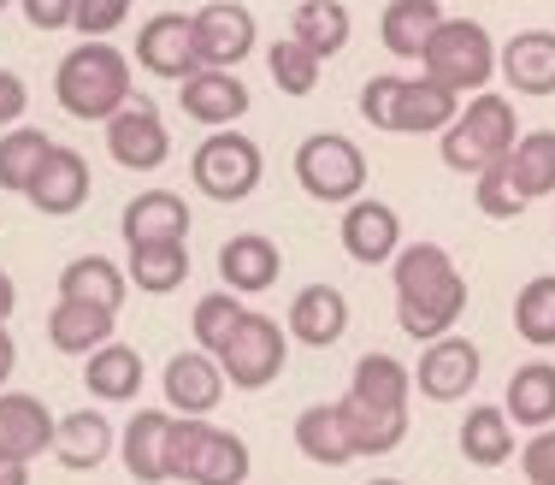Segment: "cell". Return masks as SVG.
<instances>
[{
	"mask_svg": "<svg viewBox=\"0 0 555 485\" xmlns=\"http://www.w3.org/2000/svg\"><path fill=\"white\" fill-rule=\"evenodd\" d=\"M390 291H396V326L414 344L455 332L467 314V279L443 243H402L390 260Z\"/></svg>",
	"mask_w": 555,
	"mask_h": 485,
	"instance_id": "obj_1",
	"label": "cell"
},
{
	"mask_svg": "<svg viewBox=\"0 0 555 485\" xmlns=\"http://www.w3.org/2000/svg\"><path fill=\"white\" fill-rule=\"evenodd\" d=\"M130 95H137V77H130V60L113 42H77L54 65V101L65 119L107 125Z\"/></svg>",
	"mask_w": 555,
	"mask_h": 485,
	"instance_id": "obj_2",
	"label": "cell"
},
{
	"mask_svg": "<svg viewBox=\"0 0 555 485\" xmlns=\"http://www.w3.org/2000/svg\"><path fill=\"white\" fill-rule=\"evenodd\" d=\"M514 137H520V119H514V101L502 95V89H479V95L461 101V113L449 119V130L438 137V154L449 173L473 178L485 173V166L508 161Z\"/></svg>",
	"mask_w": 555,
	"mask_h": 485,
	"instance_id": "obj_3",
	"label": "cell"
},
{
	"mask_svg": "<svg viewBox=\"0 0 555 485\" xmlns=\"http://www.w3.org/2000/svg\"><path fill=\"white\" fill-rule=\"evenodd\" d=\"M166 468H171V480H183V485H248L255 456H248L243 432L195 421V414H178V421H171Z\"/></svg>",
	"mask_w": 555,
	"mask_h": 485,
	"instance_id": "obj_4",
	"label": "cell"
},
{
	"mask_svg": "<svg viewBox=\"0 0 555 485\" xmlns=\"http://www.w3.org/2000/svg\"><path fill=\"white\" fill-rule=\"evenodd\" d=\"M420 72L449 84L461 101L479 95V89L496 84V36L479 18H449L443 12V24L431 30L426 54H420Z\"/></svg>",
	"mask_w": 555,
	"mask_h": 485,
	"instance_id": "obj_5",
	"label": "cell"
},
{
	"mask_svg": "<svg viewBox=\"0 0 555 485\" xmlns=\"http://www.w3.org/2000/svg\"><path fill=\"white\" fill-rule=\"evenodd\" d=\"M267 178V154H260L255 137H243L236 125L224 130H207L190 154V183L207 195V202L231 207V202H248Z\"/></svg>",
	"mask_w": 555,
	"mask_h": 485,
	"instance_id": "obj_6",
	"label": "cell"
},
{
	"mask_svg": "<svg viewBox=\"0 0 555 485\" xmlns=\"http://www.w3.org/2000/svg\"><path fill=\"white\" fill-rule=\"evenodd\" d=\"M289 173H296L301 195H313V202H325V207H349L354 195H366V154H361V142L343 137V130H313V137H301Z\"/></svg>",
	"mask_w": 555,
	"mask_h": 485,
	"instance_id": "obj_7",
	"label": "cell"
},
{
	"mask_svg": "<svg viewBox=\"0 0 555 485\" xmlns=\"http://www.w3.org/2000/svg\"><path fill=\"white\" fill-rule=\"evenodd\" d=\"M284 361H289V326H278L272 314H260V308H243L231 344L219 349L224 385L231 391H267V385H278Z\"/></svg>",
	"mask_w": 555,
	"mask_h": 485,
	"instance_id": "obj_8",
	"label": "cell"
},
{
	"mask_svg": "<svg viewBox=\"0 0 555 485\" xmlns=\"http://www.w3.org/2000/svg\"><path fill=\"white\" fill-rule=\"evenodd\" d=\"M101 130H107L113 166H125V173H142V178H149V173H160V166L171 161V130H166L160 107H154L149 95H130Z\"/></svg>",
	"mask_w": 555,
	"mask_h": 485,
	"instance_id": "obj_9",
	"label": "cell"
},
{
	"mask_svg": "<svg viewBox=\"0 0 555 485\" xmlns=\"http://www.w3.org/2000/svg\"><path fill=\"white\" fill-rule=\"evenodd\" d=\"M479 344L473 337H461V332H443V337H431L426 349H420V361H414V391L426 403H461L473 385H479Z\"/></svg>",
	"mask_w": 555,
	"mask_h": 485,
	"instance_id": "obj_10",
	"label": "cell"
},
{
	"mask_svg": "<svg viewBox=\"0 0 555 485\" xmlns=\"http://www.w3.org/2000/svg\"><path fill=\"white\" fill-rule=\"evenodd\" d=\"M178 107H183V119H190V125L224 130V125H243L248 119L255 95H248V84L236 72H224V65H195V72L178 84Z\"/></svg>",
	"mask_w": 555,
	"mask_h": 485,
	"instance_id": "obj_11",
	"label": "cell"
},
{
	"mask_svg": "<svg viewBox=\"0 0 555 485\" xmlns=\"http://www.w3.org/2000/svg\"><path fill=\"white\" fill-rule=\"evenodd\" d=\"M190 24H195V54H202V65H224V72H236L260 42V24L243 0H207L202 12H190Z\"/></svg>",
	"mask_w": 555,
	"mask_h": 485,
	"instance_id": "obj_12",
	"label": "cell"
},
{
	"mask_svg": "<svg viewBox=\"0 0 555 485\" xmlns=\"http://www.w3.org/2000/svg\"><path fill=\"white\" fill-rule=\"evenodd\" d=\"M137 65L149 77H160V84H183L202 65L190 12H154V18H142L137 24Z\"/></svg>",
	"mask_w": 555,
	"mask_h": 485,
	"instance_id": "obj_13",
	"label": "cell"
},
{
	"mask_svg": "<svg viewBox=\"0 0 555 485\" xmlns=\"http://www.w3.org/2000/svg\"><path fill=\"white\" fill-rule=\"evenodd\" d=\"M343 255L354 260V267H390L396 248H402V214H396L390 202H378V195H354L349 207H343Z\"/></svg>",
	"mask_w": 555,
	"mask_h": 485,
	"instance_id": "obj_14",
	"label": "cell"
},
{
	"mask_svg": "<svg viewBox=\"0 0 555 485\" xmlns=\"http://www.w3.org/2000/svg\"><path fill=\"white\" fill-rule=\"evenodd\" d=\"M160 391H166V409L171 414H195V421H207V414L224 403V367L219 356H207V349H178V356L166 361V373H160Z\"/></svg>",
	"mask_w": 555,
	"mask_h": 485,
	"instance_id": "obj_15",
	"label": "cell"
},
{
	"mask_svg": "<svg viewBox=\"0 0 555 485\" xmlns=\"http://www.w3.org/2000/svg\"><path fill=\"white\" fill-rule=\"evenodd\" d=\"M89 190H95L89 161L77 149H65V142H54V149H48V161H42V173H36L30 190H24V202H30L42 219H72L77 207L89 202Z\"/></svg>",
	"mask_w": 555,
	"mask_h": 485,
	"instance_id": "obj_16",
	"label": "cell"
},
{
	"mask_svg": "<svg viewBox=\"0 0 555 485\" xmlns=\"http://www.w3.org/2000/svg\"><path fill=\"white\" fill-rule=\"evenodd\" d=\"M60 414L30 391H0V462H36L54 450Z\"/></svg>",
	"mask_w": 555,
	"mask_h": 485,
	"instance_id": "obj_17",
	"label": "cell"
},
{
	"mask_svg": "<svg viewBox=\"0 0 555 485\" xmlns=\"http://www.w3.org/2000/svg\"><path fill=\"white\" fill-rule=\"evenodd\" d=\"M171 421H178L171 409H137L125 426H118V462H125V474L137 485H166L171 480V468H166Z\"/></svg>",
	"mask_w": 555,
	"mask_h": 485,
	"instance_id": "obj_18",
	"label": "cell"
},
{
	"mask_svg": "<svg viewBox=\"0 0 555 485\" xmlns=\"http://www.w3.org/2000/svg\"><path fill=\"white\" fill-rule=\"evenodd\" d=\"M219 279L224 291L236 296H260L284 279V248H278L267 231H236V238L219 243Z\"/></svg>",
	"mask_w": 555,
	"mask_h": 485,
	"instance_id": "obj_19",
	"label": "cell"
},
{
	"mask_svg": "<svg viewBox=\"0 0 555 485\" xmlns=\"http://www.w3.org/2000/svg\"><path fill=\"white\" fill-rule=\"evenodd\" d=\"M54 456L60 468H72V474H95V468H107V456H118V426L107 421L101 409H72V414H60V426H54Z\"/></svg>",
	"mask_w": 555,
	"mask_h": 485,
	"instance_id": "obj_20",
	"label": "cell"
},
{
	"mask_svg": "<svg viewBox=\"0 0 555 485\" xmlns=\"http://www.w3.org/2000/svg\"><path fill=\"white\" fill-rule=\"evenodd\" d=\"M289 344H308V349H332L343 344V332H349V296L337 291V284H301L296 296H289Z\"/></svg>",
	"mask_w": 555,
	"mask_h": 485,
	"instance_id": "obj_21",
	"label": "cell"
},
{
	"mask_svg": "<svg viewBox=\"0 0 555 485\" xmlns=\"http://www.w3.org/2000/svg\"><path fill=\"white\" fill-rule=\"evenodd\" d=\"M496 77L514 95H555V30H520L496 42Z\"/></svg>",
	"mask_w": 555,
	"mask_h": 485,
	"instance_id": "obj_22",
	"label": "cell"
},
{
	"mask_svg": "<svg viewBox=\"0 0 555 485\" xmlns=\"http://www.w3.org/2000/svg\"><path fill=\"white\" fill-rule=\"evenodd\" d=\"M118 231H125V243H190V202H183L178 190H142L125 202V214H118Z\"/></svg>",
	"mask_w": 555,
	"mask_h": 485,
	"instance_id": "obj_23",
	"label": "cell"
},
{
	"mask_svg": "<svg viewBox=\"0 0 555 485\" xmlns=\"http://www.w3.org/2000/svg\"><path fill=\"white\" fill-rule=\"evenodd\" d=\"M48 344L60 349V356H77L83 361L89 349H101L107 337H118V314L113 308H95V303H77V296H60L54 308H48Z\"/></svg>",
	"mask_w": 555,
	"mask_h": 485,
	"instance_id": "obj_24",
	"label": "cell"
},
{
	"mask_svg": "<svg viewBox=\"0 0 555 485\" xmlns=\"http://www.w3.org/2000/svg\"><path fill=\"white\" fill-rule=\"evenodd\" d=\"M142 379H149L142 349L118 344V337H107L101 349H89V356H83V391L95 403H137L142 397Z\"/></svg>",
	"mask_w": 555,
	"mask_h": 485,
	"instance_id": "obj_25",
	"label": "cell"
},
{
	"mask_svg": "<svg viewBox=\"0 0 555 485\" xmlns=\"http://www.w3.org/2000/svg\"><path fill=\"white\" fill-rule=\"evenodd\" d=\"M461 113V95L438 77H408L402 84V107H396V137H443L449 119Z\"/></svg>",
	"mask_w": 555,
	"mask_h": 485,
	"instance_id": "obj_26",
	"label": "cell"
},
{
	"mask_svg": "<svg viewBox=\"0 0 555 485\" xmlns=\"http://www.w3.org/2000/svg\"><path fill=\"white\" fill-rule=\"evenodd\" d=\"M438 24H443V0H390V7L378 12V42H385V54L420 65Z\"/></svg>",
	"mask_w": 555,
	"mask_h": 485,
	"instance_id": "obj_27",
	"label": "cell"
},
{
	"mask_svg": "<svg viewBox=\"0 0 555 485\" xmlns=\"http://www.w3.org/2000/svg\"><path fill=\"white\" fill-rule=\"evenodd\" d=\"M60 296H77V303H95V308H125V296H130V272L118 267L113 255H77V260H65L60 267Z\"/></svg>",
	"mask_w": 555,
	"mask_h": 485,
	"instance_id": "obj_28",
	"label": "cell"
},
{
	"mask_svg": "<svg viewBox=\"0 0 555 485\" xmlns=\"http://www.w3.org/2000/svg\"><path fill=\"white\" fill-rule=\"evenodd\" d=\"M337 414H343V432H349L354 456H390V450H402V438H408L402 409H373V403H361L354 391L337 397Z\"/></svg>",
	"mask_w": 555,
	"mask_h": 485,
	"instance_id": "obj_29",
	"label": "cell"
},
{
	"mask_svg": "<svg viewBox=\"0 0 555 485\" xmlns=\"http://www.w3.org/2000/svg\"><path fill=\"white\" fill-rule=\"evenodd\" d=\"M349 391L361 403H373V409H402L408 414V403H414V367L396 361L390 349H366L349 373Z\"/></svg>",
	"mask_w": 555,
	"mask_h": 485,
	"instance_id": "obj_30",
	"label": "cell"
},
{
	"mask_svg": "<svg viewBox=\"0 0 555 485\" xmlns=\"http://www.w3.org/2000/svg\"><path fill=\"white\" fill-rule=\"evenodd\" d=\"M502 409H508L514 426L538 432L555 426V361H526L508 373V391H502Z\"/></svg>",
	"mask_w": 555,
	"mask_h": 485,
	"instance_id": "obj_31",
	"label": "cell"
},
{
	"mask_svg": "<svg viewBox=\"0 0 555 485\" xmlns=\"http://www.w3.org/2000/svg\"><path fill=\"white\" fill-rule=\"evenodd\" d=\"M455 444H461V456H467L473 468L514 462V421H508V409H502V403H473L467 421H461V432H455Z\"/></svg>",
	"mask_w": 555,
	"mask_h": 485,
	"instance_id": "obj_32",
	"label": "cell"
},
{
	"mask_svg": "<svg viewBox=\"0 0 555 485\" xmlns=\"http://www.w3.org/2000/svg\"><path fill=\"white\" fill-rule=\"evenodd\" d=\"M125 272H130V291L142 296H171L183 291L190 279V243H125Z\"/></svg>",
	"mask_w": 555,
	"mask_h": 485,
	"instance_id": "obj_33",
	"label": "cell"
},
{
	"mask_svg": "<svg viewBox=\"0 0 555 485\" xmlns=\"http://www.w3.org/2000/svg\"><path fill=\"white\" fill-rule=\"evenodd\" d=\"M289 36L308 42L320 60H337L354 36V12L343 7V0H301V7L289 12Z\"/></svg>",
	"mask_w": 555,
	"mask_h": 485,
	"instance_id": "obj_34",
	"label": "cell"
},
{
	"mask_svg": "<svg viewBox=\"0 0 555 485\" xmlns=\"http://www.w3.org/2000/svg\"><path fill=\"white\" fill-rule=\"evenodd\" d=\"M296 450L308 456L313 468H343V462H354V444H349V432H343L337 403H308V409L296 414Z\"/></svg>",
	"mask_w": 555,
	"mask_h": 485,
	"instance_id": "obj_35",
	"label": "cell"
},
{
	"mask_svg": "<svg viewBox=\"0 0 555 485\" xmlns=\"http://www.w3.org/2000/svg\"><path fill=\"white\" fill-rule=\"evenodd\" d=\"M48 149H54V137H48V130H36V125L0 130V190H7V195L30 190V178L42 173V161H48Z\"/></svg>",
	"mask_w": 555,
	"mask_h": 485,
	"instance_id": "obj_36",
	"label": "cell"
},
{
	"mask_svg": "<svg viewBox=\"0 0 555 485\" xmlns=\"http://www.w3.org/2000/svg\"><path fill=\"white\" fill-rule=\"evenodd\" d=\"M508 173L526 190V202L555 195V130H520L508 149Z\"/></svg>",
	"mask_w": 555,
	"mask_h": 485,
	"instance_id": "obj_37",
	"label": "cell"
},
{
	"mask_svg": "<svg viewBox=\"0 0 555 485\" xmlns=\"http://www.w3.org/2000/svg\"><path fill=\"white\" fill-rule=\"evenodd\" d=\"M514 332L532 349H555V272H538L514 291Z\"/></svg>",
	"mask_w": 555,
	"mask_h": 485,
	"instance_id": "obj_38",
	"label": "cell"
},
{
	"mask_svg": "<svg viewBox=\"0 0 555 485\" xmlns=\"http://www.w3.org/2000/svg\"><path fill=\"white\" fill-rule=\"evenodd\" d=\"M236 320H243V296L236 291H207V296H195V308H190V332H195V349H207V356H219L224 344H231V332H236Z\"/></svg>",
	"mask_w": 555,
	"mask_h": 485,
	"instance_id": "obj_39",
	"label": "cell"
},
{
	"mask_svg": "<svg viewBox=\"0 0 555 485\" xmlns=\"http://www.w3.org/2000/svg\"><path fill=\"white\" fill-rule=\"evenodd\" d=\"M267 72H272V84L284 89V95H313L320 89V72H325V60L313 54L308 42H296V36H284V42H272L267 48Z\"/></svg>",
	"mask_w": 555,
	"mask_h": 485,
	"instance_id": "obj_40",
	"label": "cell"
},
{
	"mask_svg": "<svg viewBox=\"0 0 555 485\" xmlns=\"http://www.w3.org/2000/svg\"><path fill=\"white\" fill-rule=\"evenodd\" d=\"M473 207H479L485 219H502V226H508V219H520L532 202H526V190L514 183L508 161H496V166H485V173H473Z\"/></svg>",
	"mask_w": 555,
	"mask_h": 485,
	"instance_id": "obj_41",
	"label": "cell"
},
{
	"mask_svg": "<svg viewBox=\"0 0 555 485\" xmlns=\"http://www.w3.org/2000/svg\"><path fill=\"white\" fill-rule=\"evenodd\" d=\"M402 84L408 77H396V72H373L361 84V119L373 125V130H390L396 137V107H402Z\"/></svg>",
	"mask_w": 555,
	"mask_h": 485,
	"instance_id": "obj_42",
	"label": "cell"
},
{
	"mask_svg": "<svg viewBox=\"0 0 555 485\" xmlns=\"http://www.w3.org/2000/svg\"><path fill=\"white\" fill-rule=\"evenodd\" d=\"M130 7H137V0H77L72 30L83 36V42H107L113 30H125V24H130Z\"/></svg>",
	"mask_w": 555,
	"mask_h": 485,
	"instance_id": "obj_43",
	"label": "cell"
},
{
	"mask_svg": "<svg viewBox=\"0 0 555 485\" xmlns=\"http://www.w3.org/2000/svg\"><path fill=\"white\" fill-rule=\"evenodd\" d=\"M520 474L526 485H555V426H538L520 444Z\"/></svg>",
	"mask_w": 555,
	"mask_h": 485,
	"instance_id": "obj_44",
	"label": "cell"
},
{
	"mask_svg": "<svg viewBox=\"0 0 555 485\" xmlns=\"http://www.w3.org/2000/svg\"><path fill=\"white\" fill-rule=\"evenodd\" d=\"M18 12H24V24H30V30L60 36V30H72L77 0H18Z\"/></svg>",
	"mask_w": 555,
	"mask_h": 485,
	"instance_id": "obj_45",
	"label": "cell"
},
{
	"mask_svg": "<svg viewBox=\"0 0 555 485\" xmlns=\"http://www.w3.org/2000/svg\"><path fill=\"white\" fill-rule=\"evenodd\" d=\"M24 113H30V84H24L18 72H7V65H0V130L24 125Z\"/></svg>",
	"mask_w": 555,
	"mask_h": 485,
	"instance_id": "obj_46",
	"label": "cell"
},
{
	"mask_svg": "<svg viewBox=\"0 0 555 485\" xmlns=\"http://www.w3.org/2000/svg\"><path fill=\"white\" fill-rule=\"evenodd\" d=\"M12 373H18V344H12V332L0 326V391H7Z\"/></svg>",
	"mask_w": 555,
	"mask_h": 485,
	"instance_id": "obj_47",
	"label": "cell"
},
{
	"mask_svg": "<svg viewBox=\"0 0 555 485\" xmlns=\"http://www.w3.org/2000/svg\"><path fill=\"white\" fill-rule=\"evenodd\" d=\"M12 308H18V284H12V272L0 267V326L12 320Z\"/></svg>",
	"mask_w": 555,
	"mask_h": 485,
	"instance_id": "obj_48",
	"label": "cell"
},
{
	"mask_svg": "<svg viewBox=\"0 0 555 485\" xmlns=\"http://www.w3.org/2000/svg\"><path fill=\"white\" fill-rule=\"evenodd\" d=\"M0 485H30V462H0Z\"/></svg>",
	"mask_w": 555,
	"mask_h": 485,
	"instance_id": "obj_49",
	"label": "cell"
},
{
	"mask_svg": "<svg viewBox=\"0 0 555 485\" xmlns=\"http://www.w3.org/2000/svg\"><path fill=\"white\" fill-rule=\"evenodd\" d=\"M366 485H402V480H366Z\"/></svg>",
	"mask_w": 555,
	"mask_h": 485,
	"instance_id": "obj_50",
	"label": "cell"
},
{
	"mask_svg": "<svg viewBox=\"0 0 555 485\" xmlns=\"http://www.w3.org/2000/svg\"><path fill=\"white\" fill-rule=\"evenodd\" d=\"M7 7H18V0H0V12H7Z\"/></svg>",
	"mask_w": 555,
	"mask_h": 485,
	"instance_id": "obj_51",
	"label": "cell"
}]
</instances>
